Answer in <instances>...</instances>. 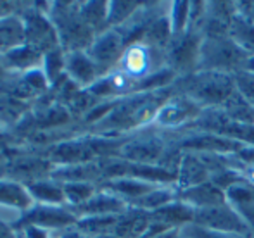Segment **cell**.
Here are the masks:
<instances>
[{"label": "cell", "mask_w": 254, "mask_h": 238, "mask_svg": "<svg viewBox=\"0 0 254 238\" xmlns=\"http://www.w3.org/2000/svg\"><path fill=\"white\" fill-rule=\"evenodd\" d=\"M248 57L249 54L235 44L230 33L204 35L199 69L223 71L234 74L235 71L244 67Z\"/></svg>", "instance_id": "obj_2"}, {"label": "cell", "mask_w": 254, "mask_h": 238, "mask_svg": "<svg viewBox=\"0 0 254 238\" xmlns=\"http://www.w3.org/2000/svg\"><path fill=\"white\" fill-rule=\"evenodd\" d=\"M63 238H83V235L80 232H67Z\"/></svg>", "instance_id": "obj_29"}, {"label": "cell", "mask_w": 254, "mask_h": 238, "mask_svg": "<svg viewBox=\"0 0 254 238\" xmlns=\"http://www.w3.org/2000/svg\"><path fill=\"white\" fill-rule=\"evenodd\" d=\"M64 197H66L67 202H71L73 205H81L87 200H90L97 190H95L94 185L90 183H83V181H78V183H64Z\"/></svg>", "instance_id": "obj_22"}, {"label": "cell", "mask_w": 254, "mask_h": 238, "mask_svg": "<svg viewBox=\"0 0 254 238\" xmlns=\"http://www.w3.org/2000/svg\"><path fill=\"white\" fill-rule=\"evenodd\" d=\"M178 198L184 200V202H187V204L192 205L194 209H201V207H207V205L227 202L225 190H221L220 187H216L213 181H206V183H201V185H195V187L180 190Z\"/></svg>", "instance_id": "obj_13"}, {"label": "cell", "mask_w": 254, "mask_h": 238, "mask_svg": "<svg viewBox=\"0 0 254 238\" xmlns=\"http://www.w3.org/2000/svg\"><path fill=\"white\" fill-rule=\"evenodd\" d=\"M202 38L204 33L201 26L190 24L184 35L171 40L170 47L166 48V62L168 67H171L178 74V78L192 74L199 69Z\"/></svg>", "instance_id": "obj_5"}, {"label": "cell", "mask_w": 254, "mask_h": 238, "mask_svg": "<svg viewBox=\"0 0 254 238\" xmlns=\"http://www.w3.org/2000/svg\"><path fill=\"white\" fill-rule=\"evenodd\" d=\"M149 226H151L149 212L130 205V209L120 214L113 233L118 238H140L147 232Z\"/></svg>", "instance_id": "obj_12"}, {"label": "cell", "mask_w": 254, "mask_h": 238, "mask_svg": "<svg viewBox=\"0 0 254 238\" xmlns=\"http://www.w3.org/2000/svg\"><path fill=\"white\" fill-rule=\"evenodd\" d=\"M251 238H254V233H251Z\"/></svg>", "instance_id": "obj_32"}, {"label": "cell", "mask_w": 254, "mask_h": 238, "mask_svg": "<svg viewBox=\"0 0 254 238\" xmlns=\"http://www.w3.org/2000/svg\"><path fill=\"white\" fill-rule=\"evenodd\" d=\"M192 225H197L201 228L207 230H214V232L239 233V235H251L253 233L249 225L244 221V218L228 202L195 209L194 223Z\"/></svg>", "instance_id": "obj_6"}, {"label": "cell", "mask_w": 254, "mask_h": 238, "mask_svg": "<svg viewBox=\"0 0 254 238\" xmlns=\"http://www.w3.org/2000/svg\"><path fill=\"white\" fill-rule=\"evenodd\" d=\"M40 57H42V52H38L37 48L30 47L26 44L23 47H17L5 54L7 64L14 67H19V69H28V67L38 66L40 64Z\"/></svg>", "instance_id": "obj_20"}, {"label": "cell", "mask_w": 254, "mask_h": 238, "mask_svg": "<svg viewBox=\"0 0 254 238\" xmlns=\"http://www.w3.org/2000/svg\"><path fill=\"white\" fill-rule=\"evenodd\" d=\"M194 216L195 209L192 205H189L187 202L180 200V198L170 202L164 207L149 212L151 223H156V225H161L164 228L171 230H184L187 225H192L194 223Z\"/></svg>", "instance_id": "obj_10"}, {"label": "cell", "mask_w": 254, "mask_h": 238, "mask_svg": "<svg viewBox=\"0 0 254 238\" xmlns=\"http://www.w3.org/2000/svg\"><path fill=\"white\" fill-rule=\"evenodd\" d=\"M66 69L78 83L87 85V87H92L95 81L104 76L102 71L87 52H69V55L66 57Z\"/></svg>", "instance_id": "obj_14"}, {"label": "cell", "mask_w": 254, "mask_h": 238, "mask_svg": "<svg viewBox=\"0 0 254 238\" xmlns=\"http://www.w3.org/2000/svg\"><path fill=\"white\" fill-rule=\"evenodd\" d=\"M182 238H251V235L214 232V230L201 228V226H197V225H187L182 230Z\"/></svg>", "instance_id": "obj_23"}, {"label": "cell", "mask_w": 254, "mask_h": 238, "mask_svg": "<svg viewBox=\"0 0 254 238\" xmlns=\"http://www.w3.org/2000/svg\"><path fill=\"white\" fill-rule=\"evenodd\" d=\"M23 226H38V228H63V226H71L74 223H78L76 216L73 212L61 209L57 205H47L42 204L38 207H35L33 211H30L26 216H23L21 219Z\"/></svg>", "instance_id": "obj_9"}, {"label": "cell", "mask_w": 254, "mask_h": 238, "mask_svg": "<svg viewBox=\"0 0 254 238\" xmlns=\"http://www.w3.org/2000/svg\"><path fill=\"white\" fill-rule=\"evenodd\" d=\"M166 66V52L149 47L144 42H135V44L127 47L116 69L123 73L128 80L137 83L138 92H140L142 81L147 80L149 76H152L154 73H157Z\"/></svg>", "instance_id": "obj_4"}, {"label": "cell", "mask_w": 254, "mask_h": 238, "mask_svg": "<svg viewBox=\"0 0 254 238\" xmlns=\"http://www.w3.org/2000/svg\"><path fill=\"white\" fill-rule=\"evenodd\" d=\"M159 187V183H152V181L138 180V178H109L106 180L102 188L116 193L123 200H127L130 205H133L138 198L147 195L154 188Z\"/></svg>", "instance_id": "obj_11"}, {"label": "cell", "mask_w": 254, "mask_h": 238, "mask_svg": "<svg viewBox=\"0 0 254 238\" xmlns=\"http://www.w3.org/2000/svg\"><path fill=\"white\" fill-rule=\"evenodd\" d=\"M237 92L254 107V74L246 69H239L234 73Z\"/></svg>", "instance_id": "obj_24"}, {"label": "cell", "mask_w": 254, "mask_h": 238, "mask_svg": "<svg viewBox=\"0 0 254 238\" xmlns=\"http://www.w3.org/2000/svg\"><path fill=\"white\" fill-rule=\"evenodd\" d=\"M0 204L16 209H26L31 204L30 191L10 181H0Z\"/></svg>", "instance_id": "obj_18"}, {"label": "cell", "mask_w": 254, "mask_h": 238, "mask_svg": "<svg viewBox=\"0 0 254 238\" xmlns=\"http://www.w3.org/2000/svg\"><path fill=\"white\" fill-rule=\"evenodd\" d=\"M90 238H118L114 233H104V235H95V237H90Z\"/></svg>", "instance_id": "obj_30"}, {"label": "cell", "mask_w": 254, "mask_h": 238, "mask_svg": "<svg viewBox=\"0 0 254 238\" xmlns=\"http://www.w3.org/2000/svg\"><path fill=\"white\" fill-rule=\"evenodd\" d=\"M26 190L30 191L31 197L38 198V200L47 205H56V204H61L63 200H66V197H64V188L56 183H49V181H40V183L28 185Z\"/></svg>", "instance_id": "obj_19"}, {"label": "cell", "mask_w": 254, "mask_h": 238, "mask_svg": "<svg viewBox=\"0 0 254 238\" xmlns=\"http://www.w3.org/2000/svg\"><path fill=\"white\" fill-rule=\"evenodd\" d=\"M180 190L177 188V185H159L157 188H154L152 191H149L147 195H144L142 198H138L131 207L144 209L147 212H152L156 209L164 207L170 202L177 200Z\"/></svg>", "instance_id": "obj_16"}, {"label": "cell", "mask_w": 254, "mask_h": 238, "mask_svg": "<svg viewBox=\"0 0 254 238\" xmlns=\"http://www.w3.org/2000/svg\"><path fill=\"white\" fill-rule=\"evenodd\" d=\"M190 16H192V2L178 0V2H170L168 5V21H170L171 35L180 37L190 26Z\"/></svg>", "instance_id": "obj_17"}, {"label": "cell", "mask_w": 254, "mask_h": 238, "mask_svg": "<svg viewBox=\"0 0 254 238\" xmlns=\"http://www.w3.org/2000/svg\"><path fill=\"white\" fill-rule=\"evenodd\" d=\"M127 47L128 45L125 42L123 35L116 28H109V30L102 31V33H99L95 37V40L92 42L87 54L97 64V67L102 71V74H107L118 66Z\"/></svg>", "instance_id": "obj_7"}, {"label": "cell", "mask_w": 254, "mask_h": 238, "mask_svg": "<svg viewBox=\"0 0 254 238\" xmlns=\"http://www.w3.org/2000/svg\"><path fill=\"white\" fill-rule=\"evenodd\" d=\"M206 111L194 98L182 92H175L166 102L159 107L156 118L151 123L152 130L166 135H178L187 131Z\"/></svg>", "instance_id": "obj_3"}, {"label": "cell", "mask_w": 254, "mask_h": 238, "mask_svg": "<svg viewBox=\"0 0 254 238\" xmlns=\"http://www.w3.org/2000/svg\"><path fill=\"white\" fill-rule=\"evenodd\" d=\"M24 31H26V45L37 48L38 52H52L57 45V31L42 14L31 12L24 17Z\"/></svg>", "instance_id": "obj_8"}, {"label": "cell", "mask_w": 254, "mask_h": 238, "mask_svg": "<svg viewBox=\"0 0 254 238\" xmlns=\"http://www.w3.org/2000/svg\"><path fill=\"white\" fill-rule=\"evenodd\" d=\"M140 238H182V230L164 228V226H161V225L151 223L147 232H145Z\"/></svg>", "instance_id": "obj_25"}, {"label": "cell", "mask_w": 254, "mask_h": 238, "mask_svg": "<svg viewBox=\"0 0 254 238\" xmlns=\"http://www.w3.org/2000/svg\"><path fill=\"white\" fill-rule=\"evenodd\" d=\"M47 71H49V76H51V80H56L57 76H59L61 69L63 67H66V59H63V55L59 54L57 50H52L47 54Z\"/></svg>", "instance_id": "obj_26"}, {"label": "cell", "mask_w": 254, "mask_h": 238, "mask_svg": "<svg viewBox=\"0 0 254 238\" xmlns=\"http://www.w3.org/2000/svg\"><path fill=\"white\" fill-rule=\"evenodd\" d=\"M175 87L204 109H223L237 92L234 74L211 69H199L178 78Z\"/></svg>", "instance_id": "obj_1"}, {"label": "cell", "mask_w": 254, "mask_h": 238, "mask_svg": "<svg viewBox=\"0 0 254 238\" xmlns=\"http://www.w3.org/2000/svg\"><path fill=\"white\" fill-rule=\"evenodd\" d=\"M0 238H17L12 233V230H10L9 226L2 221V219H0Z\"/></svg>", "instance_id": "obj_27"}, {"label": "cell", "mask_w": 254, "mask_h": 238, "mask_svg": "<svg viewBox=\"0 0 254 238\" xmlns=\"http://www.w3.org/2000/svg\"><path fill=\"white\" fill-rule=\"evenodd\" d=\"M242 69H246V71H249V73H253V74H254V54H253V55H249Z\"/></svg>", "instance_id": "obj_28"}, {"label": "cell", "mask_w": 254, "mask_h": 238, "mask_svg": "<svg viewBox=\"0 0 254 238\" xmlns=\"http://www.w3.org/2000/svg\"><path fill=\"white\" fill-rule=\"evenodd\" d=\"M17 238H26V237H24V235H17Z\"/></svg>", "instance_id": "obj_31"}, {"label": "cell", "mask_w": 254, "mask_h": 238, "mask_svg": "<svg viewBox=\"0 0 254 238\" xmlns=\"http://www.w3.org/2000/svg\"><path fill=\"white\" fill-rule=\"evenodd\" d=\"M26 44V31L24 21L17 17H5L0 19V52H10Z\"/></svg>", "instance_id": "obj_15"}, {"label": "cell", "mask_w": 254, "mask_h": 238, "mask_svg": "<svg viewBox=\"0 0 254 238\" xmlns=\"http://www.w3.org/2000/svg\"><path fill=\"white\" fill-rule=\"evenodd\" d=\"M140 5V2H107V26H121L137 12Z\"/></svg>", "instance_id": "obj_21"}]
</instances>
